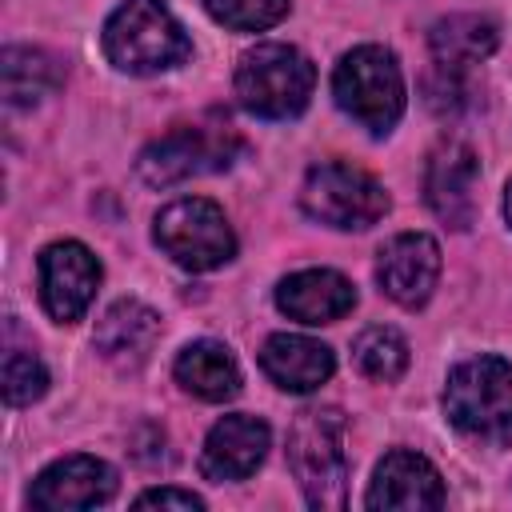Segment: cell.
<instances>
[{
  "instance_id": "obj_1",
  "label": "cell",
  "mask_w": 512,
  "mask_h": 512,
  "mask_svg": "<svg viewBox=\"0 0 512 512\" xmlns=\"http://www.w3.org/2000/svg\"><path fill=\"white\" fill-rule=\"evenodd\" d=\"M444 412L456 432L480 444H512V364L500 356H472L448 372Z\"/></svg>"
},
{
  "instance_id": "obj_2",
  "label": "cell",
  "mask_w": 512,
  "mask_h": 512,
  "mask_svg": "<svg viewBox=\"0 0 512 512\" xmlns=\"http://www.w3.org/2000/svg\"><path fill=\"white\" fill-rule=\"evenodd\" d=\"M344 432L340 408H304L288 428V468L312 508H344L348 500Z\"/></svg>"
},
{
  "instance_id": "obj_3",
  "label": "cell",
  "mask_w": 512,
  "mask_h": 512,
  "mask_svg": "<svg viewBox=\"0 0 512 512\" xmlns=\"http://www.w3.org/2000/svg\"><path fill=\"white\" fill-rule=\"evenodd\" d=\"M104 52L120 72L152 76L192 56V40L160 0H124L104 24Z\"/></svg>"
},
{
  "instance_id": "obj_4",
  "label": "cell",
  "mask_w": 512,
  "mask_h": 512,
  "mask_svg": "<svg viewBox=\"0 0 512 512\" xmlns=\"http://www.w3.org/2000/svg\"><path fill=\"white\" fill-rule=\"evenodd\" d=\"M316 88L312 60L292 44H256L236 64V100L260 120H292Z\"/></svg>"
},
{
  "instance_id": "obj_5",
  "label": "cell",
  "mask_w": 512,
  "mask_h": 512,
  "mask_svg": "<svg viewBox=\"0 0 512 512\" xmlns=\"http://www.w3.org/2000/svg\"><path fill=\"white\" fill-rule=\"evenodd\" d=\"M332 96L360 128L384 136L404 116V76L388 48L360 44L340 56L332 72Z\"/></svg>"
},
{
  "instance_id": "obj_6",
  "label": "cell",
  "mask_w": 512,
  "mask_h": 512,
  "mask_svg": "<svg viewBox=\"0 0 512 512\" xmlns=\"http://www.w3.org/2000/svg\"><path fill=\"white\" fill-rule=\"evenodd\" d=\"M244 152V140L228 128V124H180L168 136L152 140L140 160H136V176L148 188H168L180 184L188 176H204V172H220L228 168L236 156Z\"/></svg>"
},
{
  "instance_id": "obj_7",
  "label": "cell",
  "mask_w": 512,
  "mask_h": 512,
  "mask_svg": "<svg viewBox=\"0 0 512 512\" xmlns=\"http://www.w3.org/2000/svg\"><path fill=\"white\" fill-rule=\"evenodd\" d=\"M300 204H304V212L312 220H320L328 228L360 232V228H372L388 212V192L364 168L328 160V164H316L304 176Z\"/></svg>"
},
{
  "instance_id": "obj_8",
  "label": "cell",
  "mask_w": 512,
  "mask_h": 512,
  "mask_svg": "<svg viewBox=\"0 0 512 512\" xmlns=\"http://www.w3.org/2000/svg\"><path fill=\"white\" fill-rule=\"evenodd\" d=\"M152 236L164 248V256H172L188 272H208L236 256V236L224 208L204 196H184L160 208Z\"/></svg>"
},
{
  "instance_id": "obj_9",
  "label": "cell",
  "mask_w": 512,
  "mask_h": 512,
  "mask_svg": "<svg viewBox=\"0 0 512 512\" xmlns=\"http://www.w3.org/2000/svg\"><path fill=\"white\" fill-rule=\"evenodd\" d=\"M100 288V260L80 240H56L40 252V300L52 320L72 324Z\"/></svg>"
},
{
  "instance_id": "obj_10",
  "label": "cell",
  "mask_w": 512,
  "mask_h": 512,
  "mask_svg": "<svg viewBox=\"0 0 512 512\" xmlns=\"http://www.w3.org/2000/svg\"><path fill=\"white\" fill-rule=\"evenodd\" d=\"M376 280L388 300L404 308H420L440 280V248L424 232L392 236L376 256Z\"/></svg>"
},
{
  "instance_id": "obj_11",
  "label": "cell",
  "mask_w": 512,
  "mask_h": 512,
  "mask_svg": "<svg viewBox=\"0 0 512 512\" xmlns=\"http://www.w3.org/2000/svg\"><path fill=\"white\" fill-rule=\"evenodd\" d=\"M476 180H480L476 152L460 140H448L428 160L424 200L448 228H468L472 216H476Z\"/></svg>"
},
{
  "instance_id": "obj_12",
  "label": "cell",
  "mask_w": 512,
  "mask_h": 512,
  "mask_svg": "<svg viewBox=\"0 0 512 512\" xmlns=\"http://www.w3.org/2000/svg\"><path fill=\"white\" fill-rule=\"evenodd\" d=\"M116 492V472L96 460V456H64L56 464H48L32 488H28V504L32 508H52V512H68V508H96L108 504Z\"/></svg>"
},
{
  "instance_id": "obj_13",
  "label": "cell",
  "mask_w": 512,
  "mask_h": 512,
  "mask_svg": "<svg viewBox=\"0 0 512 512\" xmlns=\"http://www.w3.org/2000/svg\"><path fill=\"white\" fill-rule=\"evenodd\" d=\"M268 440H272V432H268V424L260 416L236 412V416L216 420L208 440H204V452H200L204 480L224 484V480L252 476L268 456Z\"/></svg>"
},
{
  "instance_id": "obj_14",
  "label": "cell",
  "mask_w": 512,
  "mask_h": 512,
  "mask_svg": "<svg viewBox=\"0 0 512 512\" xmlns=\"http://www.w3.org/2000/svg\"><path fill=\"white\" fill-rule=\"evenodd\" d=\"M364 504L368 508H404V512L440 508L444 504V480L420 452L396 448L376 464V476H372Z\"/></svg>"
},
{
  "instance_id": "obj_15",
  "label": "cell",
  "mask_w": 512,
  "mask_h": 512,
  "mask_svg": "<svg viewBox=\"0 0 512 512\" xmlns=\"http://www.w3.org/2000/svg\"><path fill=\"white\" fill-rule=\"evenodd\" d=\"M276 304L288 320L336 324L340 316H348L356 308V288L348 276H340L332 268H304V272H292L280 280Z\"/></svg>"
},
{
  "instance_id": "obj_16",
  "label": "cell",
  "mask_w": 512,
  "mask_h": 512,
  "mask_svg": "<svg viewBox=\"0 0 512 512\" xmlns=\"http://www.w3.org/2000/svg\"><path fill=\"white\" fill-rule=\"evenodd\" d=\"M260 368L284 392H316L336 372V356L320 340H308L296 332H276L260 348Z\"/></svg>"
},
{
  "instance_id": "obj_17",
  "label": "cell",
  "mask_w": 512,
  "mask_h": 512,
  "mask_svg": "<svg viewBox=\"0 0 512 512\" xmlns=\"http://www.w3.org/2000/svg\"><path fill=\"white\" fill-rule=\"evenodd\" d=\"M160 336V316L140 300H116L96 324V352L116 368H140Z\"/></svg>"
},
{
  "instance_id": "obj_18",
  "label": "cell",
  "mask_w": 512,
  "mask_h": 512,
  "mask_svg": "<svg viewBox=\"0 0 512 512\" xmlns=\"http://www.w3.org/2000/svg\"><path fill=\"white\" fill-rule=\"evenodd\" d=\"M496 44H500L496 24L488 16H476V12L444 16L428 32L432 60H436V68H448V72H468L472 64L488 60L496 52Z\"/></svg>"
},
{
  "instance_id": "obj_19",
  "label": "cell",
  "mask_w": 512,
  "mask_h": 512,
  "mask_svg": "<svg viewBox=\"0 0 512 512\" xmlns=\"http://www.w3.org/2000/svg\"><path fill=\"white\" fill-rule=\"evenodd\" d=\"M176 384L208 404L232 400L240 392V364L232 356V348H224L220 340H192L180 356H176Z\"/></svg>"
},
{
  "instance_id": "obj_20",
  "label": "cell",
  "mask_w": 512,
  "mask_h": 512,
  "mask_svg": "<svg viewBox=\"0 0 512 512\" xmlns=\"http://www.w3.org/2000/svg\"><path fill=\"white\" fill-rule=\"evenodd\" d=\"M0 76H4V100H8V108H32L60 80L52 56L40 52V48H4Z\"/></svg>"
},
{
  "instance_id": "obj_21",
  "label": "cell",
  "mask_w": 512,
  "mask_h": 512,
  "mask_svg": "<svg viewBox=\"0 0 512 512\" xmlns=\"http://www.w3.org/2000/svg\"><path fill=\"white\" fill-rule=\"evenodd\" d=\"M352 360H356V368H360L368 380L392 384V380H400L404 368H408V344H404V336H400L396 328L372 324V328H364V332L356 336Z\"/></svg>"
},
{
  "instance_id": "obj_22",
  "label": "cell",
  "mask_w": 512,
  "mask_h": 512,
  "mask_svg": "<svg viewBox=\"0 0 512 512\" xmlns=\"http://www.w3.org/2000/svg\"><path fill=\"white\" fill-rule=\"evenodd\" d=\"M204 8L232 32H260L288 16V0H204Z\"/></svg>"
},
{
  "instance_id": "obj_23",
  "label": "cell",
  "mask_w": 512,
  "mask_h": 512,
  "mask_svg": "<svg viewBox=\"0 0 512 512\" xmlns=\"http://www.w3.org/2000/svg\"><path fill=\"white\" fill-rule=\"evenodd\" d=\"M44 388H48V372H44L40 356L12 348V352L4 356V400H8L12 408H20V404L40 400Z\"/></svg>"
},
{
  "instance_id": "obj_24",
  "label": "cell",
  "mask_w": 512,
  "mask_h": 512,
  "mask_svg": "<svg viewBox=\"0 0 512 512\" xmlns=\"http://www.w3.org/2000/svg\"><path fill=\"white\" fill-rule=\"evenodd\" d=\"M136 508H184V512H196L204 508V500L188 488H148L136 496Z\"/></svg>"
},
{
  "instance_id": "obj_25",
  "label": "cell",
  "mask_w": 512,
  "mask_h": 512,
  "mask_svg": "<svg viewBox=\"0 0 512 512\" xmlns=\"http://www.w3.org/2000/svg\"><path fill=\"white\" fill-rule=\"evenodd\" d=\"M504 216H508V224H512V180H508V192H504Z\"/></svg>"
}]
</instances>
